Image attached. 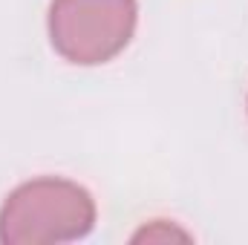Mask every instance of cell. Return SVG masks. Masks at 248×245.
<instances>
[{
    "label": "cell",
    "instance_id": "cell-1",
    "mask_svg": "<svg viewBox=\"0 0 248 245\" xmlns=\"http://www.w3.org/2000/svg\"><path fill=\"white\" fill-rule=\"evenodd\" d=\"M95 225V202L87 187L58 176H41L15 187L0 208L3 245L75 243Z\"/></svg>",
    "mask_w": 248,
    "mask_h": 245
},
{
    "label": "cell",
    "instance_id": "cell-2",
    "mask_svg": "<svg viewBox=\"0 0 248 245\" xmlns=\"http://www.w3.org/2000/svg\"><path fill=\"white\" fill-rule=\"evenodd\" d=\"M136 20V0H52L46 26L63 61L95 66L113 61L130 44Z\"/></svg>",
    "mask_w": 248,
    "mask_h": 245
},
{
    "label": "cell",
    "instance_id": "cell-3",
    "mask_svg": "<svg viewBox=\"0 0 248 245\" xmlns=\"http://www.w3.org/2000/svg\"><path fill=\"white\" fill-rule=\"evenodd\" d=\"M133 243H190L193 237L187 234L185 228H179V225H173V222H168V219H153V222H147L144 228H139L133 237H130Z\"/></svg>",
    "mask_w": 248,
    "mask_h": 245
}]
</instances>
